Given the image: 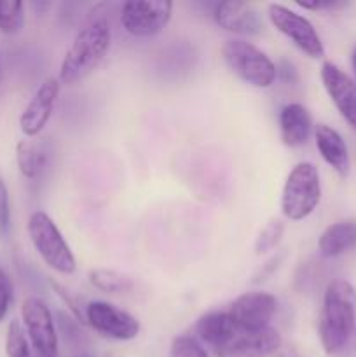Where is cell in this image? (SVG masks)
<instances>
[{"instance_id":"cell-2","label":"cell","mask_w":356,"mask_h":357,"mask_svg":"<svg viewBox=\"0 0 356 357\" xmlns=\"http://www.w3.org/2000/svg\"><path fill=\"white\" fill-rule=\"evenodd\" d=\"M110 24L103 16L87 21L73 38L59 66V82L72 84L86 79L110 49Z\"/></svg>"},{"instance_id":"cell-6","label":"cell","mask_w":356,"mask_h":357,"mask_svg":"<svg viewBox=\"0 0 356 357\" xmlns=\"http://www.w3.org/2000/svg\"><path fill=\"white\" fill-rule=\"evenodd\" d=\"M267 14L272 26L279 33L285 35L286 38H290L292 44L295 47H299L304 54L314 59L323 58V42H321L316 28L313 26V23L307 17L295 13V10L288 9V7L281 6V3H269Z\"/></svg>"},{"instance_id":"cell-14","label":"cell","mask_w":356,"mask_h":357,"mask_svg":"<svg viewBox=\"0 0 356 357\" xmlns=\"http://www.w3.org/2000/svg\"><path fill=\"white\" fill-rule=\"evenodd\" d=\"M213 20L223 30L236 35H258L262 30L258 10L246 2H218L213 9Z\"/></svg>"},{"instance_id":"cell-26","label":"cell","mask_w":356,"mask_h":357,"mask_svg":"<svg viewBox=\"0 0 356 357\" xmlns=\"http://www.w3.org/2000/svg\"><path fill=\"white\" fill-rule=\"evenodd\" d=\"M10 303H13V282L7 272L0 267V321L6 319Z\"/></svg>"},{"instance_id":"cell-7","label":"cell","mask_w":356,"mask_h":357,"mask_svg":"<svg viewBox=\"0 0 356 357\" xmlns=\"http://www.w3.org/2000/svg\"><path fill=\"white\" fill-rule=\"evenodd\" d=\"M173 3L168 0H131L121 9V24L133 37H154L168 26Z\"/></svg>"},{"instance_id":"cell-29","label":"cell","mask_w":356,"mask_h":357,"mask_svg":"<svg viewBox=\"0 0 356 357\" xmlns=\"http://www.w3.org/2000/svg\"><path fill=\"white\" fill-rule=\"evenodd\" d=\"M278 357H299V356H297L293 351H283V352H279Z\"/></svg>"},{"instance_id":"cell-1","label":"cell","mask_w":356,"mask_h":357,"mask_svg":"<svg viewBox=\"0 0 356 357\" xmlns=\"http://www.w3.org/2000/svg\"><path fill=\"white\" fill-rule=\"evenodd\" d=\"M356 331V289L344 279L327 286L321 307L318 335L328 356L344 351Z\"/></svg>"},{"instance_id":"cell-15","label":"cell","mask_w":356,"mask_h":357,"mask_svg":"<svg viewBox=\"0 0 356 357\" xmlns=\"http://www.w3.org/2000/svg\"><path fill=\"white\" fill-rule=\"evenodd\" d=\"M241 328L234 323L229 312L205 314L195 324V333L202 344L208 345L215 356L234 340Z\"/></svg>"},{"instance_id":"cell-19","label":"cell","mask_w":356,"mask_h":357,"mask_svg":"<svg viewBox=\"0 0 356 357\" xmlns=\"http://www.w3.org/2000/svg\"><path fill=\"white\" fill-rule=\"evenodd\" d=\"M16 162L20 173L28 180H34L44 167L45 157L35 143H31L30 139H21L16 146Z\"/></svg>"},{"instance_id":"cell-21","label":"cell","mask_w":356,"mask_h":357,"mask_svg":"<svg viewBox=\"0 0 356 357\" xmlns=\"http://www.w3.org/2000/svg\"><path fill=\"white\" fill-rule=\"evenodd\" d=\"M24 26V6L17 0H0V31L16 35Z\"/></svg>"},{"instance_id":"cell-23","label":"cell","mask_w":356,"mask_h":357,"mask_svg":"<svg viewBox=\"0 0 356 357\" xmlns=\"http://www.w3.org/2000/svg\"><path fill=\"white\" fill-rule=\"evenodd\" d=\"M283 234H285V222L279 218L269 220L267 225L260 230L257 237V243H255V253L260 257V255L271 253L272 250H276L281 241Z\"/></svg>"},{"instance_id":"cell-9","label":"cell","mask_w":356,"mask_h":357,"mask_svg":"<svg viewBox=\"0 0 356 357\" xmlns=\"http://www.w3.org/2000/svg\"><path fill=\"white\" fill-rule=\"evenodd\" d=\"M86 323L96 333L121 342L133 340L140 333V323L136 317L107 302L87 303Z\"/></svg>"},{"instance_id":"cell-4","label":"cell","mask_w":356,"mask_h":357,"mask_svg":"<svg viewBox=\"0 0 356 357\" xmlns=\"http://www.w3.org/2000/svg\"><path fill=\"white\" fill-rule=\"evenodd\" d=\"M321 199V181L313 162H299L285 181L281 194V211L292 222L307 218Z\"/></svg>"},{"instance_id":"cell-8","label":"cell","mask_w":356,"mask_h":357,"mask_svg":"<svg viewBox=\"0 0 356 357\" xmlns=\"http://www.w3.org/2000/svg\"><path fill=\"white\" fill-rule=\"evenodd\" d=\"M21 321L38 357H58V333L51 309L44 300L30 296L21 305Z\"/></svg>"},{"instance_id":"cell-22","label":"cell","mask_w":356,"mask_h":357,"mask_svg":"<svg viewBox=\"0 0 356 357\" xmlns=\"http://www.w3.org/2000/svg\"><path fill=\"white\" fill-rule=\"evenodd\" d=\"M6 354L7 357H30V342L23 324L17 319H13L7 326Z\"/></svg>"},{"instance_id":"cell-30","label":"cell","mask_w":356,"mask_h":357,"mask_svg":"<svg viewBox=\"0 0 356 357\" xmlns=\"http://www.w3.org/2000/svg\"><path fill=\"white\" fill-rule=\"evenodd\" d=\"M353 66H355V72H356V51L355 54H353Z\"/></svg>"},{"instance_id":"cell-10","label":"cell","mask_w":356,"mask_h":357,"mask_svg":"<svg viewBox=\"0 0 356 357\" xmlns=\"http://www.w3.org/2000/svg\"><path fill=\"white\" fill-rule=\"evenodd\" d=\"M276 307L278 302L271 293L250 291L237 296L227 312L241 330L258 331L269 328V323L276 314Z\"/></svg>"},{"instance_id":"cell-3","label":"cell","mask_w":356,"mask_h":357,"mask_svg":"<svg viewBox=\"0 0 356 357\" xmlns=\"http://www.w3.org/2000/svg\"><path fill=\"white\" fill-rule=\"evenodd\" d=\"M27 230L35 251L49 268L63 275H70L75 272V257L51 216L45 215L44 211L31 213L27 223Z\"/></svg>"},{"instance_id":"cell-17","label":"cell","mask_w":356,"mask_h":357,"mask_svg":"<svg viewBox=\"0 0 356 357\" xmlns=\"http://www.w3.org/2000/svg\"><path fill=\"white\" fill-rule=\"evenodd\" d=\"M314 138H316L318 152L323 157L325 162L332 169L337 171L341 176H346L349 173V152L344 138L334 128L327 124L316 126Z\"/></svg>"},{"instance_id":"cell-12","label":"cell","mask_w":356,"mask_h":357,"mask_svg":"<svg viewBox=\"0 0 356 357\" xmlns=\"http://www.w3.org/2000/svg\"><path fill=\"white\" fill-rule=\"evenodd\" d=\"M321 82L335 108L356 131V82L337 65L325 61L321 65Z\"/></svg>"},{"instance_id":"cell-24","label":"cell","mask_w":356,"mask_h":357,"mask_svg":"<svg viewBox=\"0 0 356 357\" xmlns=\"http://www.w3.org/2000/svg\"><path fill=\"white\" fill-rule=\"evenodd\" d=\"M170 357H209L206 349L195 338L181 335L171 342Z\"/></svg>"},{"instance_id":"cell-5","label":"cell","mask_w":356,"mask_h":357,"mask_svg":"<svg viewBox=\"0 0 356 357\" xmlns=\"http://www.w3.org/2000/svg\"><path fill=\"white\" fill-rule=\"evenodd\" d=\"M222 58L239 79L253 87H271L274 84L276 65L264 51L243 38H230L222 45Z\"/></svg>"},{"instance_id":"cell-13","label":"cell","mask_w":356,"mask_h":357,"mask_svg":"<svg viewBox=\"0 0 356 357\" xmlns=\"http://www.w3.org/2000/svg\"><path fill=\"white\" fill-rule=\"evenodd\" d=\"M281 349V335L274 328L258 331H244L234 337V340L220 351L216 357H271Z\"/></svg>"},{"instance_id":"cell-28","label":"cell","mask_w":356,"mask_h":357,"mask_svg":"<svg viewBox=\"0 0 356 357\" xmlns=\"http://www.w3.org/2000/svg\"><path fill=\"white\" fill-rule=\"evenodd\" d=\"M283 258H285V253H279L278 257H272L271 260H269L267 264H265L264 267L260 268V272H258V274L255 275L253 282H260V281H265V278H267V275H271L272 272H274L276 268H278V265L281 264V260H283Z\"/></svg>"},{"instance_id":"cell-31","label":"cell","mask_w":356,"mask_h":357,"mask_svg":"<svg viewBox=\"0 0 356 357\" xmlns=\"http://www.w3.org/2000/svg\"><path fill=\"white\" fill-rule=\"evenodd\" d=\"M82 357H87V356H82Z\"/></svg>"},{"instance_id":"cell-25","label":"cell","mask_w":356,"mask_h":357,"mask_svg":"<svg viewBox=\"0 0 356 357\" xmlns=\"http://www.w3.org/2000/svg\"><path fill=\"white\" fill-rule=\"evenodd\" d=\"M10 229V199L6 180L0 176V239H6Z\"/></svg>"},{"instance_id":"cell-20","label":"cell","mask_w":356,"mask_h":357,"mask_svg":"<svg viewBox=\"0 0 356 357\" xmlns=\"http://www.w3.org/2000/svg\"><path fill=\"white\" fill-rule=\"evenodd\" d=\"M91 284L105 293H126L133 288V281L126 275L108 268H96L89 274Z\"/></svg>"},{"instance_id":"cell-11","label":"cell","mask_w":356,"mask_h":357,"mask_svg":"<svg viewBox=\"0 0 356 357\" xmlns=\"http://www.w3.org/2000/svg\"><path fill=\"white\" fill-rule=\"evenodd\" d=\"M59 87H61V82L56 77H49L38 86L34 98L24 107L20 117V128L24 136L34 138L44 131L49 119H51L52 110H54L56 100L59 96Z\"/></svg>"},{"instance_id":"cell-27","label":"cell","mask_w":356,"mask_h":357,"mask_svg":"<svg viewBox=\"0 0 356 357\" xmlns=\"http://www.w3.org/2000/svg\"><path fill=\"white\" fill-rule=\"evenodd\" d=\"M297 6L304 7L307 10H325L334 9V7L342 6V3L335 2V0H297Z\"/></svg>"},{"instance_id":"cell-16","label":"cell","mask_w":356,"mask_h":357,"mask_svg":"<svg viewBox=\"0 0 356 357\" xmlns=\"http://www.w3.org/2000/svg\"><path fill=\"white\" fill-rule=\"evenodd\" d=\"M313 119L307 108L300 103H288L279 112V132L286 146L295 149L309 139Z\"/></svg>"},{"instance_id":"cell-18","label":"cell","mask_w":356,"mask_h":357,"mask_svg":"<svg viewBox=\"0 0 356 357\" xmlns=\"http://www.w3.org/2000/svg\"><path fill=\"white\" fill-rule=\"evenodd\" d=\"M356 244V223L339 222L327 227L318 241V250L325 258H335Z\"/></svg>"}]
</instances>
